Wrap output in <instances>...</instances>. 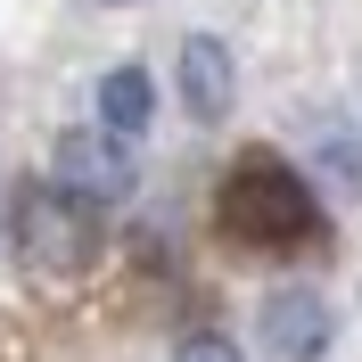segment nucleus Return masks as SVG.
I'll use <instances>...</instances> for the list:
<instances>
[{"label":"nucleus","instance_id":"obj_1","mask_svg":"<svg viewBox=\"0 0 362 362\" xmlns=\"http://www.w3.org/2000/svg\"><path fill=\"white\" fill-rule=\"evenodd\" d=\"M223 223L255 247H280V239H305L313 230V189L288 173L280 157H239V173L223 181Z\"/></svg>","mask_w":362,"mask_h":362},{"label":"nucleus","instance_id":"obj_2","mask_svg":"<svg viewBox=\"0 0 362 362\" xmlns=\"http://www.w3.org/2000/svg\"><path fill=\"white\" fill-rule=\"evenodd\" d=\"M58 189L83 206H115L124 189H132V148L99 124V132H66L58 140Z\"/></svg>","mask_w":362,"mask_h":362},{"label":"nucleus","instance_id":"obj_3","mask_svg":"<svg viewBox=\"0 0 362 362\" xmlns=\"http://www.w3.org/2000/svg\"><path fill=\"white\" fill-rule=\"evenodd\" d=\"M17 239H25V255L42 272H74L90 255V230H83V214H74V198L66 189H42V181L17 198Z\"/></svg>","mask_w":362,"mask_h":362},{"label":"nucleus","instance_id":"obj_4","mask_svg":"<svg viewBox=\"0 0 362 362\" xmlns=\"http://www.w3.org/2000/svg\"><path fill=\"white\" fill-rule=\"evenodd\" d=\"M264 346L280 362H321L329 354V305L313 288H272L264 296Z\"/></svg>","mask_w":362,"mask_h":362},{"label":"nucleus","instance_id":"obj_5","mask_svg":"<svg viewBox=\"0 0 362 362\" xmlns=\"http://www.w3.org/2000/svg\"><path fill=\"white\" fill-rule=\"evenodd\" d=\"M181 99H189V115H230V49L223 42H206V33L181 42Z\"/></svg>","mask_w":362,"mask_h":362},{"label":"nucleus","instance_id":"obj_6","mask_svg":"<svg viewBox=\"0 0 362 362\" xmlns=\"http://www.w3.org/2000/svg\"><path fill=\"white\" fill-rule=\"evenodd\" d=\"M148 115H157V90H148V74H140V66H115L107 83H99V124H107L115 140L148 132Z\"/></svg>","mask_w":362,"mask_h":362},{"label":"nucleus","instance_id":"obj_7","mask_svg":"<svg viewBox=\"0 0 362 362\" xmlns=\"http://www.w3.org/2000/svg\"><path fill=\"white\" fill-rule=\"evenodd\" d=\"M173 362H239V346H230V338H189Z\"/></svg>","mask_w":362,"mask_h":362},{"label":"nucleus","instance_id":"obj_8","mask_svg":"<svg viewBox=\"0 0 362 362\" xmlns=\"http://www.w3.org/2000/svg\"><path fill=\"white\" fill-rule=\"evenodd\" d=\"M107 8H124V0H107Z\"/></svg>","mask_w":362,"mask_h":362}]
</instances>
